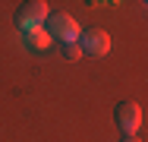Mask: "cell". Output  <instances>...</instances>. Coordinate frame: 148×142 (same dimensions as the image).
Here are the masks:
<instances>
[{"instance_id": "1", "label": "cell", "mask_w": 148, "mask_h": 142, "mask_svg": "<svg viewBox=\"0 0 148 142\" xmlns=\"http://www.w3.org/2000/svg\"><path fill=\"white\" fill-rule=\"evenodd\" d=\"M47 35H51V41H60V44H69V41H79V35H82V28L79 22L69 16V13H51L47 16Z\"/></svg>"}, {"instance_id": "2", "label": "cell", "mask_w": 148, "mask_h": 142, "mask_svg": "<svg viewBox=\"0 0 148 142\" xmlns=\"http://www.w3.org/2000/svg\"><path fill=\"white\" fill-rule=\"evenodd\" d=\"M47 16H51V10H47V3L44 0H29V3H22L19 10H16V26L22 28H38L47 22Z\"/></svg>"}, {"instance_id": "3", "label": "cell", "mask_w": 148, "mask_h": 142, "mask_svg": "<svg viewBox=\"0 0 148 142\" xmlns=\"http://www.w3.org/2000/svg\"><path fill=\"white\" fill-rule=\"evenodd\" d=\"M79 48H82V54H88V57H107V51H110V35L104 28H85L79 35Z\"/></svg>"}, {"instance_id": "4", "label": "cell", "mask_w": 148, "mask_h": 142, "mask_svg": "<svg viewBox=\"0 0 148 142\" xmlns=\"http://www.w3.org/2000/svg\"><path fill=\"white\" fill-rule=\"evenodd\" d=\"M114 117H117V126L123 136H136V130L142 126V108L136 101H120Z\"/></svg>"}, {"instance_id": "5", "label": "cell", "mask_w": 148, "mask_h": 142, "mask_svg": "<svg viewBox=\"0 0 148 142\" xmlns=\"http://www.w3.org/2000/svg\"><path fill=\"white\" fill-rule=\"evenodd\" d=\"M22 41H25V48H32V51H44V48H51V35H47V28H44V26L25 28V32H22Z\"/></svg>"}, {"instance_id": "6", "label": "cell", "mask_w": 148, "mask_h": 142, "mask_svg": "<svg viewBox=\"0 0 148 142\" xmlns=\"http://www.w3.org/2000/svg\"><path fill=\"white\" fill-rule=\"evenodd\" d=\"M60 51H63V57H66V60H79V57H82V48H79V41H69V44H63Z\"/></svg>"}, {"instance_id": "7", "label": "cell", "mask_w": 148, "mask_h": 142, "mask_svg": "<svg viewBox=\"0 0 148 142\" xmlns=\"http://www.w3.org/2000/svg\"><path fill=\"white\" fill-rule=\"evenodd\" d=\"M120 142H142V139H139V136H123Z\"/></svg>"}]
</instances>
